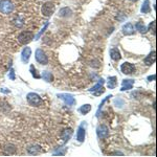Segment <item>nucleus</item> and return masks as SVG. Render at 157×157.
Returning a JSON list of instances; mask_svg holds the SVG:
<instances>
[{"mask_svg":"<svg viewBox=\"0 0 157 157\" xmlns=\"http://www.w3.org/2000/svg\"><path fill=\"white\" fill-rule=\"evenodd\" d=\"M104 91H105V89H104V87H102V88L99 89V91H97V92H94V94H95V95H99V94L104 93Z\"/></svg>","mask_w":157,"mask_h":157,"instance_id":"obj_28","label":"nucleus"},{"mask_svg":"<svg viewBox=\"0 0 157 157\" xmlns=\"http://www.w3.org/2000/svg\"><path fill=\"white\" fill-rule=\"evenodd\" d=\"M134 80H123L122 82V88H121V91H126V90H130L133 88V85H134Z\"/></svg>","mask_w":157,"mask_h":157,"instance_id":"obj_12","label":"nucleus"},{"mask_svg":"<svg viewBox=\"0 0 157 157\" xmlns=\"http://www.w3.org/2000/svg\"><path fill=\"white\" fill-rule=\"evenodd\" d=\"M42 149L39 146H32V147L27 148V152L32 155H37V154H40L42 152Z\"/></svg>","mask_w":157,"mask_h":157,"instance_id":"obj_18","label":"nucleus"},{"mask_svg":"<svg viewBox=\"0 0 157 157\" xmlns=\"http://www.w3.org/2000/svg\"><path fill=\"white\" fill-rule=\"evenodd\" d=\"M71 14H72V11L69 9V7H63L60 10L59 12V16L63 17V18H67V17H70Z\"/></svg>","mask_w":157,"mask_h":157,"instance_id":"obj_16","label":"nucleus"},{"mask_svg":"<svg viewBox=\"0 0 157 157\" xmlns=\"http://www.w3.org/2000/svg\"><path fill=\"white\" fill-rule=\"evenodd\" d=\"M29 71L32 72V78H35V79H40L41 78V76L38 74V70L35 68V66L34 65H30V68H29Z\"/></svg>","mask_w":157,"mask_h":157,"instance_id":"obj_24","label":"nucleus"},{"mask_svg":"<svg viewBox=\"0 0 157 157\" xmlns=\"http://www.w3.org/2000/svg\"><path fill=\"white\" fill-rule=\"evenodd\" d=\"M122 30H123V34L126 36H130V35H133L134 34V27L132 25V23L128 22L124 24V26L122 27Z\"/></svg>","mask_w":157,"mask_h":157,"instance_id":"obj_13","label":"nucleus"},{"mask_svg":"<svg viewBox=\"0 0 157 157\" xmlns=\"http://www.w3.org/2000/svg\"><path fill=\"white\" fill-rule=\"evenodd\" d=\"M155 61H156V52H155V50L151 51L150 54H149V55H148L144 60V64L148 65V66L153 65L154 63H155Z\"/></svg>","mask_w":157,"mask_h":157,"instance_id":"obj_11","label":"nucleus"},{"mask_svg":"<svg viewBox=\"0 0 157 157\" xmlns=\"http://www.w3.org/2000/svg\"><path fill=\"white\" fill-rule=\"evenodd\" d=\"M86 123L83 122L80 125V127L78 128V133H77V140L80 141V142H83L85 140V136H86V130L84 129V126H85Z\"/></svg>","mask_w":157,"mask_h":157,"instance_id":"obj_9","label":"nucleus"},{"mask_svg":"<svg viewBox=\"0 0 157 157\" xmlns=\"http://www.w3.org/2000/svg\"><path fill=\"white\" fill-rule=\"evenodd\" d=\"M155 79H156V76H155V74H153V76H150V77L148 78V81H152V80H155Z\"/></svg>","mask_w":157,"mask_h":157,"instance_id":"obj_30","label":"nucleus"},{"mask_svg":"<svg viewBox=\"0 0 157 157\" xmlns=\"http://www.w3.org/2000/svg\"><path fill=\"white\" fill-rule=\"evenodd\" d=\"M55 10H56V5L52 3V2H46V3H44L42 5L41 12L45 17H49L55 13Z\"/></svg>","mask_w":157,"mask_h":157,"instance_id":"obj_5","label":"nucleus"},{"mask_svg":"<svg viewBox=\"0 0 157 157\" xmlns=\"http://www.w3.org/2000/svg\"><path fill=\"white\" fill-rule=\"evenodd\" d=\"M121 71L124 74H132L135 71V65L129 62H125L121 65Z\"/></svg>","mask_w":157,"mask_h":157,"instance_id":"obj_8","label":"nucleus"},{"mask_svg":"<svg viewBox=\"0 0 157 157\" xmlns=\"http://www.w3.org/2000/svg\"><path fill=\"white\" fill-rule=\"evenodd\" d=\"M124 104H125L124 99H114V106L121 107V108H122V107L124 106Z\"/></svg>","mask_w":157,"mask_h":157,"instance_id":"obj_27","label":"nucleus"},{"mask_svg":"<svg viewBox=\"0 0 157 157\" xmlns=\"http://www.w3.org/2000/svg\"><path fill=\"white\" fill-rule=\"evenodd\" d=\"M117 78L116 77H110L109 79H108V88L109 89H114L116 86H117Z\"/></svg>","mask_w":157,"mask_h":157,"instance_id":"obj_21","label":"nucleus"},{"mask_svg":"<svg viewBox=\"0 0 157 157\" xmlns=\"http://www.w3.org/2000/svg\"><path fill=\"white\" fill-rule=\"evenodd\" d=\"M10 79H12V80H15V74H14V69H11Z\"/></svg>","mask_w":157,"mask_h":157,"instance_id":"obj_29","label":"nucleus"},{"mask_svg":"<svg viewBox=\"0 0 157 157\" xmlns=\"http://www.w3.org/2000/svg\"><path fill=\"white\" fill-rule=\"evenodd\" d=\"M41 77L42 79H43L45 82H47V83H50V82L54 81V76H52V74L49 72V71H43Z\"/></svg>","mask_w":157,"mask_h":157,"instance_id":"obj_19","label":"nucleus"},{"mask_svg":"<svg viewBox=\"0 0 157 157\" xmlns=\"http://www.w3.org/2000/svg\"><path fill=\"white\" fill-rule=\"evenodd\" d=\"M110 97H112V95H108V96H107V97H105V99H104V101H103L102 103H101V105H99V110H97V113H96V116H97V117H99V112H101V110H102L103 106H104V104H105V103H106L107 99H110Z\"/></svg>","mask_w":157,"mask_h":157,"instance_id":"obj_25","label":"nucleus"},{"mask_svg":"<svg viewBox=\"0 0 157 157\" xmlns=\"http://www.w3.org/2000/svg\"><path fill=\"white\" fill-rule=\"evenodd\" d=\"M140 12L142 14H148L151 12V7H150V0H144V4L140 9Z\"/></svg>","mask_w":157,"mask_h":157,"instance_id":"obj_22","label":"nucleus"},{"mask_svg":"<svg viewBox=\"0 0 157 157\" xmlns=\"http://www.w3.org/2000/svg\"><path fill=\"white\" fill-rule=\"evenodd\" d=\"M1 92H4V93H9V92H10V91H9V90H7V88H2V89H1Z\"/></svg>","mask_w":157,"mask_h":157,"instance_id":"obj_31","label":"nucleus"},{"mask_svg":"<svg viewBox=\"0 0 157 157\" xmlns=\"http://www.w3.org/2000/svg\"><path fill=\"white\" fill-rule=\"evenodd\" d=\"M135 28H136V30H138L139 32H141V34H144V32H148L147 26H144V24L141 22V21L136 22V24H135Z\"/></svg>","mask_w":157,"mask_h":157,"instance_id":"obj_20","label":"nucleus"},{"mask_svg":"<svg viewBox=\"0 0 157 157\" xmlns=\"http://www.w3.org/2000/svg\"><path fill=\"white\" fill-rule=\"evenodd\" d=\"M26 99L30 106L32 107H41L44 105V101L41 99V96L35 92H29L26 95Z\"/></svg>","mask_w":157,"mask_h":157,"instance_id":"obj_1","label":"nucleus"},{"mask_svg":"<svg viewBox=\"0 0 157 157\" xmlns=\"http://www.w3.org/2000/svg\"><path fill=\"white\" fill-rule=\"evenodd\" d=\"M34 38L35 37H34V34L32 32L25 30V32H22L19 34V36H18V42H19L20 44L26 45L28 44V43H30L34 40Z\"/></svg>","mask_w":157,"mask_h":157,"instance_id":"obj_2","label":"nucleus"},{"mask_svg":"<svg viewBox=\"0 0 157 157\" xmlns=\"http://www.w3.org/2000/svg\"><path fill=\"white\" fill-rule=\"evenodd\" d=\"M104 84H105V80H104V79H99V82H97V83H96L95 85L92 87V88H90L89 92H95V91L99 90L103 86H104Z\"/></svg>","mask_w":157,"mask_h":157,"instance_id":"obj_17","label":"nucleus"},{"mask_svg":"<svg viewBox=\"0 0 157 157\" xmlns=\"http://www.w3.org/2000/svg\"><path fill=\"white\" fill-rule=\"evenodd\" d=\"M14 11V4L10 0H1L0 1V12L2 14L9 15Z\"/></svg>","mask_w":157,"mask_h":157,"instance_id":"obj_3","label":"nucleus"},{"mask_svg":"<svg viewBox=\"0 0 157 157\" xmlns=\"http://www.w3.org/2000/svg\"><path fill=\"white\" fill-rule=\"evenodd\" d=\"M35 58H36V61L38 62L39 64H41V65H47L48 64L47 56H46V54H45L44 51L42 50L41 48L36 49Z\"/></svg>","mask_w":157,"mask_h":157,"instance_id":"obj_4","label":"nucleus"},{"mask_svg":"<svg viewBox=\"0 0 157 157\" xmlns=\"http://www.w3.org/2000/svg\"><path fill=\"white\" fill-rule=\"evenodd\" d=\"M110 58L112 59L113 61H119L122 59V54L117 47H113L110 49Z\"/></svg>","mask_w":157,"mask_h":157,"instance_id":"obj_14","label":"nucleus"},{"mask_svg":"<svg viewBox=\"0 0 157 157\" xmlns=\"http://www.w3.org/2000/svg\"><path fill=\"white\" fill-rule=\"evenodd\" d=\"M109 128L107 127L106 125H99L97 128H96V134L99 136V138L101 139H105L109 136Z\"/></svg>","mask_w":157,"mask_h":157,"instance_id":"obj_7","label":"nucleus"},{"mask_svg":"<svg viewBox=\"0 0 157 157\" xmlns=\"http://www.w3.org/2000/svg\"><path fill=\"white\" fill-rule=\"evenodd\" d=\"M72 133H74L72 129H65L64 131L62 132V134H61V137H62V139H63V141H64V142H66V141H67L68 139L71 137Z\"/></svg>","mask_w":157,"mask_h":157,"instance_id":"obj_15","label":"nucleus"},{"mask_svg":"<svg viewBox=\"0 0 157 157\" xmlns=\"http://www.w3.org/2000/svg\"><path fill=\"white\" fill-rule=\"evenodd\" d=\"M48 24H49V23H48V22H46V23H45V25L43 26V28H42L41 30H40V32H38V35L36 36V38H35L36 40H39V38H40V37H41V36H42V34H43V32H44L45 30H46V28H47Z\"/></svg>","mask_w":157,"mask_h":157,"instance_id":"obj_26","label":"nucleus"},{"mask_svg":"<svg viewBox=\"0 0 157 157\" xmlns=\"http://www.w3.org/2000/svg\"><path fill=\"white\" fill-rule=\"evenodd\" d=\"M90 110H91V105H89V104H85V105H83V106H81L80 108H79L80 113H82L83 115H85V114H87L88 112H90Z\"/></svg>","mask_w":157,"mask_h":157,"instance_id":"obj_23","label":"nucleus"},{"mask_svg":"<svg viewBox=\"0 0 157 157\" xmlns=\"http://www.w3.org/2000/svg\"><path fill=\"white\" fill-rule=\"evenodd\" d=\"M131 1H137V0H131Z\"/></svg>","mask_w":157,"mask_h":157,"instance_id":"obj_32","label":"nucleus"},{"mask_svg":"<svg viewBox=\"0 0 157 157\" xmlns=\"http://www.w3.org/2000/svg\"><path fill=\"white\" fill-rule=\"evenodd\" d=\"M57 96H58L60 99H62L67 106H74V104H76V99L74 97L72 94H69V93H61V94H58Z\"/></svg>","mask_w":157,"mask_h":157,"instance_id":"obj_6","label":"nucleus"},{"mask_svg":"<svg viewBox=\"0 0 157 157\" xmlns=\"http://www.w3.org/2000/svg\"><path fill=\"white\" fill-rule=\"evenodd\" d=\"M30 55H32V49L30 47H25L21 52V60L24 64H27L29 61V58H30Z\"/></svg>","mask_w":157,"mask_h":157,"instance_id":"obj_10","label":"nucleus"}]
</instances>
